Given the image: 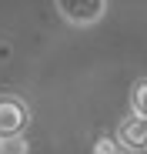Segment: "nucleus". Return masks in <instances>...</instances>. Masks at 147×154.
<instances>
[{
  "label": "nucleus",
  "instance_id": "nucleus-1",
  "mask_svg": "<svg viewBox=\"0 0 147 154\" xmlns=\"http://www.w3.org/2000/svg\"><path fill=\"white\" fill-rule=\"evenodd\" d=\"M54 4L70 27H94L107 14V0H54Z\"/></svg>",
  "mask_w": 147,
  "mask_h": 154
},
{
  "label": "nucleus",
  "instance_id": "nucleus-3",
  "mask_svg": "<svg viewBox=\"0 0 147 154\" xmlns=\"http://www.w3.org/2000/svg\"><path fill=\"white\" fill-rule=\"evenodd\" d=\"M120 144H124L127 151H134V154H140V151H147V117H140V114H127L124 121L117 124V134H114Z\"/></svg>",
  "mask_w": 147,
  "mask_h": 154
},
{
  "label": "nucleus",
  "instance_id": "nucleus-5",
  "mask_svg": "<svg viewBox=\"0 0 147 154\" xmlns=\"http://www.w3.org/2000/svg\"><path fill=\"white\" fill-rule=\"evenodd\" d=\"M94 154H130V151L120 144L117 137H107V134H104V137L94 141Z\"/></svg>",
  "mask_w": 147,
  "mask_h": 154
},
{
  "label": "nucleus",
  "instance_id": "nucleus-4",
  "mask_svg": "<svg viewBox=\"0 0 147 154\" xmlns=\"http://www.w3.org/2000/svg\"><path fill=\"white\" fill-rule=\"evenodd\" d=\"M130 111L140 114V117H147V77L130 87Z\"/></svg>",
  "mask_w": 147,
  "mask_h": 154
},
{
  "label": "nucleus",
  "instance_id": "nucleus-2",
  "mask_svg": "<svg viewBox=\"0 0 147 154\" xmlns=\"http://www.w3.org/2000/svg\"><path fill=\"white\" fill-rule=\"evenodd\" d=\"M30 124V111L20 97H0V137L23 134V127Z\"/></svg>",
  "mask_w": 147,
  "mask_h": 154
}]
</instances>
